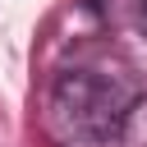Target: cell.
I'll return each instance as SVG.
<instances>
[{
	"mask_svg": "<svg viewBox=\"0 0 147 147\" xmlns=\"http://www.w3.org/2000/svg\"><path fill=\"white\" fill-rule=\"evenodd\" d=\"M133 87L101 69H64L51 87V129L69 147H115L129 115Z\"/></svg>",
	"mask_w": 147,
	"mask_h": 147,
	"instance_id": "1",
	"label": "cell"
},
{
	"mask_svg": "<svg viewBox=\"0 0 147 147\" xmlns=\"http://www.w3.org/2000/svg\"><path fill=\"white\" fill-rule=\"evenodd\" d=\"M133 23L138 32H147V0H133Z\"/></svg>",
	"mask_w": 147,
	"mask_h": 147,
	"instance_id": "2",
	"label": "cell"
}]
</instances>
